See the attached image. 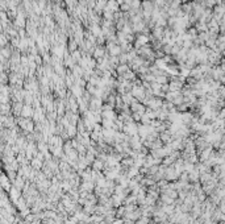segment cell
<instances>
[{"label":"cell","mask_w":225,"mask_h":224,"mask_svg":"<svg viewBox=\"0 0 225 224\" xmlns=\"http://www.w3.org/2000/svg\"><path fill=\"white\" fill-rule=\"evenodd\" d=\"M107 8L111 9L112 12H115V11H117V8H119V3L115 1V0H109V1L107 3Z\"/></svg>","instance_id":"cell-1"},{"label":"cell","mask_w":225,"mask_h":224,"mask_svg":"<svg viewBox=\"0 0 225 224\" xmlns=\"http://www.w3.org/2000/svg\"><path fill=\"white\" fill-rule=\"evenodd\" d=\"M117 71H119L120 74H125V73L129 71V69H128V66H126L125 63H123V65H120V66L117 67Z\"/></svg>","instance_id":"cell-2"},{"label":"cell","mask_w":225,"mask_h":224,"mask_svg":"<svg viewBox=\"0 0 225 224\" xmlns=\"http://www.w3.org/2000/svg\"><path fill=\"white\" fill-rule=\"evenodd\" d=\"M103 54H104V49H103V48H97V49H95L94 55L96 57V58H100Z\"/></svg>","instance_id":"cell-3"},{"label":"cell","mask_w":225,"mask_h":224,"mask_svg":"<svg viewBox=\"0 0 225 224\" xmlns=\"http://www.w3.org/2000/svg\"><path fill=\"white\" fill-rule=\"evenodd\" d=\"M30 112H32V109H30L29 107H27V108L24 109V116H29V115H30Z\"/></svg>","instance_id":"cell-4"}]
</instances>
